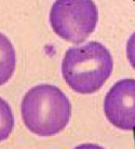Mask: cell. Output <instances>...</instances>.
Listing matches in <instances>:
<instances>
[{"instance_id":"3957f363","label":"cell","mask_w":135,"mask_h":149,"mask_svg":"<svg viewBox=\"0 0 135 149\" xmlns=\"http://www.w3.org/2000/svg\"><path fill=\"white\" fill-rule=\"evenodd\" d=\"M49 22L58 37L79 45L84 42L96 28L97 7L90 0H57L51 8Z\"/></svg>"},{"instance_id":"52a82bcc","label":"cell","mask_w":135,"mask_h":149,"mask_svg":"<svg viewBox=\"0 0 135 149\" xmlns=\"http://www.w3.org/2000/svg\"><path fill=\"white\" fill-rule=\"evenodd\" d=\"M127 57L132 68L135 69V31L131 35L127 42Z\"/></svg>"},{"instance_id":"7a4b0ae2","label":"cell","mask_w":135,"mask_h":149,"mask_svg":"<svg viewBox=\"0 0 135 149\" xmlns=\"http://www.w3.org/2000/svg\"><path fill=\"white\" fill-rule=\"evenodd\" d=\"M113 70L111 53L97 41L69 48L62 61V74L65 82L79 94H93L100 91Z\"/></svg>"},{"instance_id":"8992f818","label":"cell","mask_w":135,"mask_h":149,"mask_svg":"<svg viewBox=\"0 0 135 149\" xmlns=\"http://www.w3.org/2000/svg\"><path fill=\"white\" fill-rule=\"evenodd\" d=\"M14 127V116L10 105L0 97V142L9 138Z\"/></svg>"},{"instance_id":"5b68a950","label":"cell","mask_w":135,"mask_h":149,"mask_svg":"<svg viewBox=\"0 0 135 149\" xmlns=\"http://www.w3.org/2000/svg\"><path fill=\"white\" fill-rule=\"evenodd\" d=\"M16 55L10 39L0 33V86L6 84L14 74Z\"/></svg>"},{"instance_id":"6da1fadb","label":"cell","mask_w":135,"mask_h":149,"mask_svg":"<svg viewBox=\"0 0 135 149\" xmlns=\"http://www.w3.org/2000/svg\"><path fill=\"white\" fill-rule=\"evenodd\" d=\"M25 127L34 134L50 137L68 125L71 104L66 94L52 84H38L26 92L21 104Z\"/></svg>"},{"instance_id":"277c9868","label":"cell","mask_w":135,"mask_h":149,"mask_svg":"<svg viewBox=\"0 0 135 149\" xmlns=\"http://www.w3.org/2000/svg\"><path fill=\"white\" fill-rule=\"evenodd\" d=\"M104 113L117 129H135V79H121L109 90L104 100Z\"/></svg>"},{"instance_id":"ba28073f","label":"cell","mask_w":135,"mask_h":149,"mask_svg":"<svg viewBox=\"0 0 135 149\" xmlns=\"http://www.w3.org/2000/svg\"><path fill=\"white\" fill-rule=\"evenodd\" d=\"M74 149H105V148L100 145H96V144H81V145L76 146Z\"/></svg>"}]
</instances>
